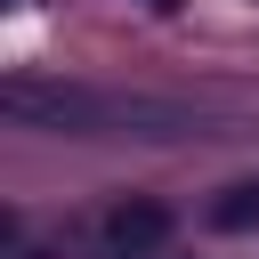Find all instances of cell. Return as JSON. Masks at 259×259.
Segmentation results:
<instances>
[{
  "label": "cell",
  "mask_w": 259,
  "mask_h": 259,
  "mask_svg": "<svg viewBox=\"0 0 259 259\" xmlns=\"http://www.w3.org/2000/svg\"><path fill=\"white\" fill-rule=\"evenodd\" d=\"M0 105L16 121L65 130V138H113V130H130V138H186V130H202L170 97H121V89H81V81H8Z\"/></svg>",
  "instance_id": "cell-1"
},
{
  "label": "cell",
  "mask_w": 259,
  "mask_h": 259,
  "mask_svg": "<svg viewBox=\"0 0 259 259\" xmlns=\"http://www.w3.org/2000/svg\"><path fill=\"white\" fill-rule=\"evenodd\" d=\"M162 251H170V210L146 194H121L97 219V259H162Z\"/></svg>",
  "instance_id": "cell-2"
},
{
  "label": "cell",
  "mask_w": 259,
  "mask_h": 259,
  "mask_svg": "<svg viewBox=\"0 0 259 259\" xmlns=\"http://www.w3.org/2000/svg\"><path fill=\"white\" fill-rule=\"evenodd\" d=\"M210 227H219V235H251V227H259V178L227 186V194L210 202Z\"/></svg>",
  "instance_id": "cell-3"
},
{
  "label": "cell",
  "mask_w": 259,
  "mask_h": 259,
  "mask_svg": "<svg viewBox=\"0 0 259 259\" xmlns=\"http://www.w3.org/2000/svg\"><path fill=\"white\" fill-rule=\"evenodd\" d=\"M146 8H178V0H146Z\"/></svg>",
  "instance_id": "cell-4"
}]
</instances>
